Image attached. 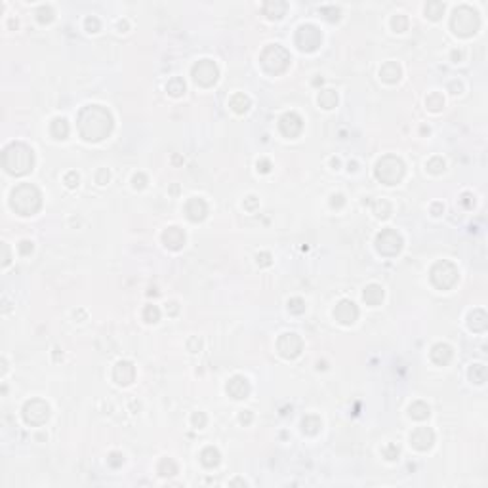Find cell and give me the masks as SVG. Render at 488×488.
<instances>
[{
    "label": "cell",
    "instance_id": "cell-1",
    "mask_svg": "<svg viewBox=\"0 0 488 488\" xmlns=\"http://www.w3.org/2000/svg\"><path fill=\"white\" fill-rule=\"evenodd\" d=\"M113 130V117L101 105H92L80 111L78 132L86 141H101Z\"/></svg>",
    "mask_w": 488,
    "mask_h": 488
},
{
    "label": "cell",
    "instance_id": "cell-2",
    "mask_svg": "<svg viewBox=\"0 0 488 488\" xmlns=\"http://www.w3.org/2000/svg\"><path fill=\"white\" fill-rule=\"evenodd\" d=\"M2 164L6 172L11 175H25L33 170L34 155L33 149L27 147L25 143H11L4 149L2 155Z\"/></svg>",
    "mask_w": 488,
    "mask_h": 488
},
{
    "label": "cell",
    "instance_id": "cell-3",
    "mask_svg": "<svg viewBox=\"0 0 488 488\" xmlns=\"http://www.w3.org/2000/svg\"><path fill=\"white\" fill-rule=\"evenodd\" d=\"M42 204V195L34 185H19L13 189L10 198V206L19 214V216H33L40 210Z\"/></svg>",
    "mask_w": 488,
    "mask_h": 488
},
{
    "label": "cell",
    "instance_id": "cell-4",
    "mask_svg": "<svg viewBox=\"0 0 488 488\" xmlns=\"http://www.w3.org/2000/svg\"><path fill=\"white\" fill-rule=\"evenodd\" d=\"M452 31H454L458 36H471L479 31L481 27V17L479 13L473 8L469 6H460L454 10V15H452Z\"/></svg>",
    "mask_w": 488,
    "mask_h": 488
},
{
    "label": "cell",
    "instance_id": "cell-5",
    "mask_svg": "<svg viewBox=\"0 0 488 488\" xmlns=\"http://www.w3.org/2000/svg\"><path fill=\"white\" fill-rule=\"evenodd\" d=\"M260 61L267 73H271V75H281V73H284V71L288 69V65H290V54H288L282 46L273 44V46H267V48L263 50Z\"/></svg>",
    "mask_w": 488,
    "mask_h": 488
},
{
    "label": "cell",
    "instance_id": "cell-6",
    "mask_svg": "<svg viewBox=\"0 0 488 488\" xmlns=\"http://www.w3.org/2000/svg\"><path fill=\"white\" fill-rule=\"evenodd\" d=\"M404 175V164L399 157H383L380 163L376 164V177L381 183L385 185H395L399 183Z\"/></svg>",
    "mask_w": 488,
    "mask_h": 488
},
{
    "label": "cell",
    "instance_id": "cell-7",
    "mask_svg": "<svg viewBox=\"0 0 488 488\" xmlns=\"http://www.w3.org/2000/svg\"><path fill=\"white\" fill-rule=\"evenodd\" d=\"M431 282L439 290H448L458 282V267L450 261H439L431 269Z\"/></svg>",
    "mask_w": 488,
    "mask_h": 488
},
{
    "label": "cell",
    "instance_id": "cell-8",
    "mask_svg": "<svg viewBox=\"0 0 488 488\" xmlns=\"http://www.w3.org/2000/svg\"><path fill=\"white\" fill-rule=\"evenodd\" d=\"M402 248V237L395 229H383L376 237V250L383 256H397Z\"/></svg>",
    "mask_w": 488,
    "mask_h": 488
},
{
    "label": "cell",
    "instance_id": "cell-9",
    "mask_svg": "<svg viewBox=\"0 0 488 488\" xmlns=\"http://www.w3.org/2000/svg\"><path fill=\"white\" fill-rule=\"evenodd\" d=\"M321 40H323V34L315 25H302L296 33V46L302 52H315L321 46Z\"/></svg>",
    "mask_w": 488,
    "mask_h": 488
},
{
    "label": "cell",
    "instance_id": "cell-10",
    "mask_svg": "<svg viewBox=\"0 0 488 488\" xmlns=\"http://www.w3.org/2000/svg\"><path fill=\"white\" fill-rule=\"evenodd\" d=\"M23 418L25 422L31 425H42L48 418H50V406L40 399L29 401L23 408Z\"/></svg>",
    "mask_w": 488,
    "mask_h": 488
},
{
    "label": "cell",
    "instance_id": "cell-11",
    "mask_svg": "<svg viewBox=\"0 0 488 488\" xmlns=\"http://www.w3.org/2000/svg\"><path fill=\"white\" fill-rule=\"evenodd\" d=\"M217 67L210 59H202L193 67V80L200 86H212L217 80Z\"/></svg>",
    "mask_w": 488,
    "mask_h": 488
},
{
    "label": "cell",
    "instance_id": "cell-12",
    "mask_svg": "<svg viewBox=\"0 0 488 488\" xmlns=\"http://www.w3.org/2000/svg\"><path fill=\"white\" fill-rule=\"evenodd\" d=\"M302 347H304V341L298 334H282L277 341V349L284 358H296L300 353H302Z\"/></svg>",
    "mask_w": 488,
    "mask_h": 488
},
{
    "label": "cell",
    "instance_id": "cell-13",
    "mask_svg": "<svg viewBox=\"0 0 488 488\" xmlns=\"http://www.w3.org/2000/svg\"><path fill=\"white\" fill-rule=\"evenodd\" d=\"M334 317L341 325H353L358 317V307L349 300H341L334 309Z\"/></svg>",
    "mask_w": 488,
    "mask_h": 488
},
{
    "label": "cell",
    "instance_id": "cell-14",
    "mask_svg": "<svg viewBox=\"0 0 488 488\" xmlns=\"http://www.w3.org/2000/svg\"><path fill=\"white\" fill-rule=\"evenodd\" d=\"M279 128H281V132L286 138H296V136H300V132L304 128V120L300 119L296 113H288V115H284L281 119Z\"/></svg>",
    "mask_w": 488,
    "mask_h": 488
},
{
    "label": "cell",
    "instance_id": "cell-15",
    "mask_svg": "<svg viewBox=\"0 0 488 488\" xmlns=\"http://www.w3.org/2000/svg\"><path fill=\"white\" fill-rule=\"evenodd\" d=\"M435 441V435L433 431L429 429V427H418L412 435H410V445L416 448V450H427V448H431Z\"/></svg>",
    "mask_w": 488,
    "mask_h": 488
},
{
    "label": "cell",
    "instance_id": "cell-16",
    "mask_svg": "<svg viewBox=\"0 0 488 488\" xmlns=\"http://www.w3.org/2000/svg\"><path fill=\"white\" fill-rule=\"evenodd\" d=\"M163 242L170 250H179L185 244V233L179 227H168L163 233Z\"/></svg>",
    "mask_w": 488,
    "mask_h": 488
},
{
    "label": "cell",
    "instance_id": "cell-17",
    "mask_svg": "<svg viewBox=\"0 0 488 488\" xmlns=\"http://www.w3.org/2000/svg\"><path fill=\"white\" fill-rule=\"evenodd\" d=\"M185 212H187V217H189L191 221H200V219L206 217L208 206L202 198H191V200L187 202V206H185Z\"/></svg>",
    "mask_w": 488,
    "mask_h": 488
},
{
    "label": "cell",
    "instance_id": "cell-18",
    "mask_svg": "<svg viewBox=\"0 0 488 488\" xmlns=\"http://www.w3.org/2000/svg\"><path fill=\"white\" fill-rule=\"evenodd\" d=\"M227 393L233 397V399H244V397H248V393H250L248 380L242 378V376H235V378L227 383Z\"/></svg>",
    "mask_w": 488,
    "mask_h": 488
},
{
    "label": "cell",
    "instance_id": "cell-19",
    "mask_svg": "<svg viewBox=\"0 0 488 488\" xmlns=\"http://www.w3.org/2000/svg\"><path fill=\"white\" fill-rule=\"evenodd\" d=\"M115 380H117V383H120V385H128V383H132L134 381V378H136V368L132 366V362H126V360H122V362H119L117 366H115Z\"/></svg>",
    "mask_w": 488,
    "mask_h": 488
},
{
    "label": "cell",
    "instance_id": "cell-20",
    "mask_svg": "<svg viewBox=\"0 0 488 488\" xmlns=\"http://www.w3.org/2000/svg\"><path fill=\"white\" fill-rule=\"evenodd\" d=\"M469 328L473 330V332H485L487 330V313L483 311V309H475L473 313H469Z\"/></svg>",
    "mask_w": 488,
    "mask_h": 488
},
{
    "label": "cell",
    "instance_id": "cell-21",
    "mask_svg": "<svg viewBox=\"0 0 488 488\" xmlns=\"http://www.w3.org/2000/svg\"><path fill=\"white\" fill-rule=\"evenodd\" d=\"M431 358L437 364H448L450 358H452V349L448 347L446 343H437L433 351H431Z\"/></svg>",
    "mask_w": 488,
    "mask_h": 488
},
{
    "label": "cell",
    "instance_id": "cell-22",
    "mask_svg": "<svg viewBox=\"0 0 488 488\" xmlns=\"http://www.w3.org/2000/svg\"><path fill=\"white\" fill-rule=\"evenodd\" d=\"M362 298L368 305H380L383 302V288L378 284H370L368 288H364Z\"/></svg>",
    "mask_w": 488,
    "mask_h": 488
},
{
    "label": "cell",
    "instance_id": "cell-23",
    "mask_svg": "<svg viewBox=\"0 0 488 488\" xmlns=\"http://www.w3.org/2000/svg\"><path fill=\"white\" fill-rule=\"evenodd\" d=\"M380 75L385 82L395 84V82H399V78H401V67L397 65L395 61H389V63H385V65L381 67Z\"/></svg>",
    "mask_w": 488,
    "mask_h": 488
},
{
    "label": "cell",
    "instance_id": "cell-24",
    "mask_svg": "<svg viewBox=\"0 0 488 488\" xmlns=\"http://www.w3.org/2000/svg\"><path fill=\"white\" fill-rule=\"evenodd\" d=\"M286 4L284 2H265L263 4V13L267 15V17H271V19H279V17H282L284 13H286Z\"/></svg>",
    "mask_w": 488,
    "mask_h": 488
},
{
    "label": "cell",
    "instance_id": "cell-25",
    "mask_svg": "<svg viewBox=\"0 0 488 488\" xmlns=\"http://www.w3.org/2000/svg\"><path fill=\"white\" fill-rule=\"evenodd\" d=\"M229 105L231 109L235 111V113H246L250 107V98L248 96H244V94H235L231 101H229Z\"/></svg>",
    "mask_w": 488,
    "mask_h": 488
},
{
    "label": "cell",
    "instance_id": "cell-26",
    "mask_svg": "<svg viewBox=\"0 0 488 488\" xmlns=\"http://www.w3.org/2000/svg\"><path fill=\"white\" fill-rule=\"evenodd\" d=\"M337 103V94L334 90H325L319 94V105L323 109H334Z\"/></svg>",
    "mask_w": 488,
    "mask_h": 488
},
{
    "label": "cell",
    "instance_id": "cell-27",
    "mask_svg": "<svg viewBox=\"0 0 488 488\" xmlns=\"http://www.w3.org/2000/svg\"><path fill=\"white\" fill-rule=\"evenodd\" d=\"M50 132H52V136H54V138H57V140H65L67 134H69V124H67V120L65 119H55L54 122H52V128H50Z\"/></svg>",
    "mask_w": 488,
    "mask_h": 488
},
{
    "label": "cell",
    "instance_id": "cell-28",
    "mask_svg": "<svg viewBox=\"0 0 488 488\" xmlns=\"http://www.w3.org/2000/svg\"><path fill=\"white\" fill-rule=\"evenodd\" d=\"M200 462L204 464L206 467H214L219 464V452H217L216 448H212V446H208L202 450V454H200Z\"/></svg>",
    "mask_w": 488,
    "mask_h": 488
},
{
    "label": "cell",
    "instance_id": "cell-29",
    "mask_svg": "<svg viewBox=\"0 0 488 488\" xmlns=\"http://www.w3.org/2000/svg\"><path fill=\"white\" fill-rule=\"evenodd\" d=\"M302 429H304V433H307V435H315L319 429H321V420H319L317 416H307L304 422H302Z\"/></svg>",
    "mask_w": 488,
    "mask_h": 488
},
{
    "label": "cell",
    "instance_id": "cell-30",
    "mask_svg": "<svg viewBox=\"0 0 488 488\" xmlns=\"http://www.w3.org/2000/svg\"><path fill=\"white\" fill-rule=\"evenodd\" d=\"M425 13H427L429 19H439V17L445 13V4H443V2H427Z\"/></svg>",
    "mask_w": 488,
    "mask_h": 488
},
{
    "label": "cell",
    "instance_id": "cell-31",
    "mask_svg": "<svg viewBox=\"0 0 488 488\" xmlns=\"http://www.w3.org/2000/svg\"><path fill=\"white\" fill-rule=\"evenodd\" d=\"M410 416L414 420H425V418H429V406L423 402H414L410 406Z\"/></svg>",
    "mask_w": 488,
    "mask_h": 488
},
{
    "label": "cell",
    "instance_id": "cell-32",
    "mask_svg": "<svg viewBox=\"0 0 488 488\" xmlns=\"http://www.w3.org/2000/svg\"><path fill=\"white\" fill-rule=\"evenodd\" d=\"M469 378L475 383H485L487 381V368L483 364H473L469 370Z\"/></svg>",
    "mask_w": 488,
    "mask_h": 488
},
{
    "label": "cell",
    "instance_id": "cell-33",
    "mask_svg": "<svg viewBox=\"0 0 488 488\" xmlns=\"http://www.w3.org/2000/svg\"><path fill=\"white\" fill-rule=\"evenodd\" d=\"M168 92L172 94V96H181L185 92V82L179 78V76H175L172 78L170 82H168Z\"/></svg>",
    "mask_w": 488,
    "mask_h": 488
},
{
    "label": "cell",
    "instance_id": "cell-34",
    "mask_svg": "<svg viewBox=\"0 0 488 488\" xmlns=\"http://www.w3.org/2000/svg\"><path fill=\"white\" fill-rule=\"evenodd\" d=\"M425 105L431 109V111H439V109L445 105V99H443V96H441V94L433 92L431 96H427V99H425Z\"/></svg>",
    "mask_w": 488,
    "mask_h": 488
},
{
    "label": "cell",
    "instance_id": "cell-35",
    "mask_svg": "<svg viewBox=\"0 0 488 488\" xmlns=\"http://www.w3.org/2000/svg\"><path fill=\"white\" fill-rule=\"evenodd\" d=\"M143 319H145L147 323H157V321L161 319V311H159V307H157V305H147V307H145V311H143Z\"/></svg>",
    "mask_w": 488,
    "mask_h": 488
},
{
    "label": "cell",
    "instance_id": "cell-36",
    "mask_svg": "<svg viewBox=\"0 0 488 488\" xmlns=\"http://www.w3.org/2000/svg\"><path fill=\"white\" fill-rule=\"evenodd\" d=\"M391 25H393V29L397 31V33H404L406 31V27H408V19L404 17V15H395L393 19H391Z\"/></svg>",
    "mask_w": 488,
    "mask_h": 488
},
{
    "label": "cell",
    "instance_id": "cell-37",
    "mask_svg": "<svg viewBox=\"0 0 488 488\" xmlns=\"http://www.w3.org/2000/svg\"><path fill=\"white\" fill-rule=\"evenodd\" d=\"M288 309H290V313H294V315H302L305 311V302L304 300H300V298H292V300L288 302Z\"/></svg>",
    "mask_w": 488,
    "mask_h": 488
},
{
    "label": "cell",
    "instance_id": "cell-38",
    "mask_svg": "<svg viewBox=\"0 0 488 488\" xmlns=\"http://www.w3.org/2000/svg\"><path fill=\"white\" fill-rule=\"evenodd\" d=\"M36 13H38V21L42 23H50L54 19V11H52V8H48V6H42Z\"/></svg>",
    "mask_w": 488,
    "mask_h": 488
},
{
    "label": "cell",
    "instance_id": "cell-39",
    "mask_svg": "<svg viewBox=\"0 0 488 488\" xmlns=\"http://www.w3.org/2000/svg\"><path fill=\"white\" fill-rule=\"evenodd\" d=\"M383 454H385V458H387V460H395V458L399 456V448H397L395 445H389L385 450H383Z\"/></svg>",
    "mask_w": 488,
    "mask_h": 488
},
{
    "label": "cell",
    "instance_id": "cell-40",
    "mask_svg": "<svg viewBox=\"0 0 488 488\" xmlns=\"http://www.w3.org/2000/svg\"><path fill=\"white\" fill-rule=\"evenodd\" d=\"M193 423H195L198 429H202V427H204V423H206V416H204L202 412L195 414V416H193Z\"/></svg>",
    "mask_w": 488,
    "mask_h": 488
},
{
    "label": "cell",
    "instance_id": "cell-41",
    "mask_svg": "<svg viewBox=\"0 0 488 488\" xmlns=\"http://www.w3.org/2000/svg\"><path fill=\"white\" fill-rule=\"evenodd\" d=\"M86 29L90 31V33H96L99 29V21L96 19V17H88L86 19Z\"/></svg>",
    "mask_w": 488,
    "mask_h": 488
},
{
    "label": "cell",
    "instance_id": "cell-42",
    "mask_svg": "<svg viewBox=\"0 0 488 488\" xmlns=\"http://www.w3.org/2000/svg\"><path fill=\"white\" fill-rule=\"evenodd\" d=\"M65 183L69 185V187H76V185H78V174H76V172H69V174L65 175Z\"/></svg>",
    "mask_w": 488,
    "mask_h": 488
},
{
    "label": "cell",
    "instance_id": "cell-43",
    "mask_svg": "<svg viewBox=\"0 0 488 488\" xmlns=\"http://www.w3.org/2000/svg\"><path fill=\"white\" fill-rule=\"evenodd\" d=\"M19 252H21L23 256L31 254V252H33V242H29V240H23L21 244H19Z\"/></svg>",
    "mask_w": 488,
    "mask_h": 488
},
{
    "label": "cell",
    "instance_id": "cell-44",
    "mask_svg": "<svg viewBox=\"0 0 488 488\" xmlns=\"http://www.w3.org/2000/svg\"><path fill=\"white\" fill-rule=\"evenodd\" d=\"M96 181H98L99 185L107 183V181H109V170H105V168H103V170H99V172H98V177H96Z\"/></svg>",
    "mask_w": 488,
    "mask_h": 488
},
{
    "label": "cell",
    "instance_id": "cell-45",
    "mask_svg": "<svg viewBox=\"0 0 488 488\" xmlns=\"http://www.w3.org/2000/svg\"><path fill=\"white\" fill-rule=\"evenodd\" d=\"M109 464H111L113 467L120 466V464H122V456H120L119 452H113V454H111V458H109Z\"/></svg>",
    "mask_w": 488,
    "mask_h": 488
},
{
    "label": "cell",
    "instance_id": "cell-46",
    "mask_svg": "<svg viewBox=\"0 0 488 488\" xmlns=\"http://www.w3.org/2000/svg\"><path fill=\"white\" fill-rule=\"evenodd\" d=\"M143 181H145V175H143V174L136 175V177H134V187H136V189H141V187H145V183H143Z\"/></svg>",
    "mask_w": 488,
    "mask_h": 488
},
{
    "label": "cell",
    "instance_id": "cell-47",
    "mask_svg": "<svg viewBox=\"0 0 488 488\" xmlns=\"http://www.w3.org/2000/svg\"><path fill=\"white\" fill-rule=\"evenodd\" d=\"M258 170H261V172H269V170H271V164L267 163V161H261V163H258Z\"/></svg>",
    "mask_w": 488,
    "mask_h": 488
},
{
    "label": "cell",
    "instance_id": "cell-48",
    "mask_svg": "<svg viewBox=\"0 0 488 488\" xmlns=\"http://www.w3.org/2000/svg\"><path fill=\"white\" fill-rule=\"evenodd\" d=\"M240 422H242V423L252 422V414H250V410H244V414H240Z\"/></svg>",
    "mask_w": 488,
    "mask_h": 488
},
{
    "label": "cell",
    "instance_id": "cell-49",
    "mask_svg": "<svg viewBox=\"0 0 488 488\" xmlns=\"http://www.w3.org/2000/svg\"><path fill=\"white\" fill-rule=\"evenodd\" d=\"M258 263H261V265H269L271 261H269V254H261V256H258Z\"/></svg>",
    "mask_w": 488,
    "mask_h": 488
},
{
    "label": "cell",
    "instance_id": "cell-50",
    "mask_svg": "<svg viewBox=\"0 0 488 488\" xmlns=\"http://www.w3.org/2000/svg\"><path fill=\"white\" fill-rule=\"evenodd\" d=\"M341 206L343 204V196L341 195H336V196H332V206Z\"/></svg>",
    "mask_w": 488,
    "mask_h": 488
},
{
    "label": "cell",
    "instance_id": "cell-51",
    "mask_svg": "<svg viewBox=\"0 0 488 488\" xmlns=\"http://www.w3.org/2000/svg\"><path fill=\"white\" fill-rule=\"evenodd\" d=\"M248 198H250V200H248V204H246V208H252L254 204H256V200H254L256 196H248Z\"/></svg>",
    "mask_w": 488,
    "mask_h": 488
}]
</instances>
